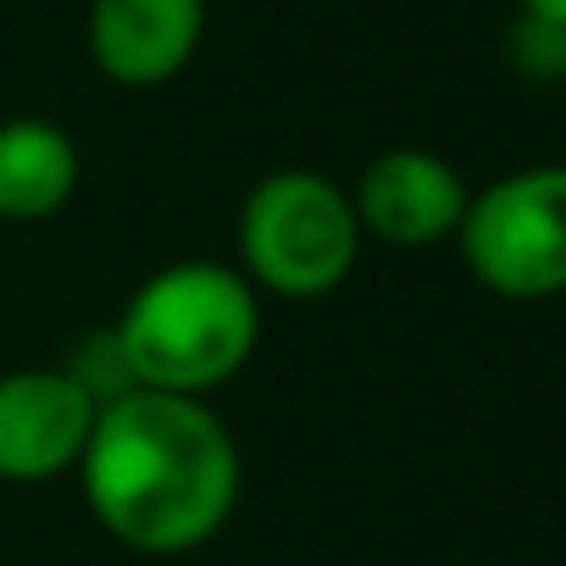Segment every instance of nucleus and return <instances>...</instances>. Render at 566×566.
<instances>
[{
	"instance_id": "f257e3e1",
	"label": "nucleus",
	"mask_w": 566,
	"mask_h": 566,
	"mask_svg": "<svg viewBox=\"0 0 566 566\" xmlns=\"http://www.w3.org/2000/svg\"><path fill=\"white\" fill-rule=\"evenodd\" d=\"M78 467L95 522L145 555L206 544L239 500V450L222 417L189 395L134 389L101 406Z\"/></svg>"
},
{
	"instance_id": "f03ea898",
	"label": "nucleus",
	"mask_w": 566,
	"mask_h": 566,
	"mask_svg": "<svg viewBox=\"0 0 566 566\" xmlns=\"http://www.w3.org/2000/svg\"><path fill=\"white\" fill-rule=\"evenodd\" d=\"M112 334L134 389L200 400L250 361L261 306L239 272L217 261H178L139 283Z\"/></svg>"
},
{
	"instance_id": "7ed1b4c3",
	"label": "nucleus",
	"mask_w": 566,
	"mask_h": 566,
	"mask_svg": "<svg viewBox=\"0 0 566 566\" xmlns=\"http://www.w3.org/2000/svg\"><path fill=\"white\" fill-rule=\"evenodd\" d=\"M361 250V222L350 195L306 167H283L261 178L239 211L244 272L272 295L312 301L350 277Z\"/></svg>"
},
{
	"instance_id": "20e7f679",
	"label": "nucleus",
	"mask_w": 566,
	"mask_h": 566,
	"mask_svg": "<svg viewBox=\"0 0 566 566\" xmlns=\"http://www.w3.org/2000/svg\"><path fill=\"white\" fill-rule=\"evenodd\" d=\"M467 272L500 301L566 295V161L516 167L467 200L455 228Z\"/></svg>"
},
{
	"instance_id": "39448f33",
	"label": "nucleus",
	"mask_w": 566,
	"mask_h": 566,
	"mask_svg": "<svg viewBox=\"0 0 566 566\" xmlns=\"http://www.w3.org/2000/svg\"><path fill=\"white\" fill-rule=\"evenodd\" d=\"M95 400L62 373H7L0 378V478L40 483L84 461V444L95 433Z\"/></svg>"
},
{
	"instance_id": "423d86ee",
	"label": "nucleus",
	"mask_w": 566,
	"mask_h": 566,
	"mask_svg": "<svg viewBox=\"0 0 566 566\" xmlns=\"http://www.w3.org/2000/svg\"><path fill=\"white\" fill-rule=\"evenodd\" d=\"M472 189L461 184V172L433 156V150H384L361 167L356 178V222L361 233H378L384 244H439L461 228Z\"/></svg>"
},
{
	"instance_id": "0eeeda50",
	"label": "nucleus",
	"mask_w": 566,
	"mask_h": 566,
	"mask_svg": "<svg viewBox=\"0 0 566 566\" xmlns=\"http://www.w3.org/2000/svg\"><path fill=\"white\" fill-rule=\"evenodd\" d=\"M206 34V0H95L90 56L112 84L150 90L189 67Z\"/></svg>"
},
{
	"instance_id": "6e6552de",
	"label": "nucleus",
	"mask_w": 566,
	"mask_h": 566,
	"mask_svg": "<svg viewBox=\"0 0 566 566\" xmlns=\"http://www.w3.org/2000/svg\"><path fill=\"white\" fill-rule=\"evenodd\" d=\"M78 189V150L45 117L0 123V217L7 222H45Z\"/></svg>"
},
{
	"instance_id": "1a4fd4ad",
	"label": "nucleus",
	"mask_w": 566,
	"mask_h": 566,
	"mask_svg": "<svg viewBox=\"0 0 566 566\" xmlns=\"http://www.w3.org/2000/svg\"><path fill=\"white\" fill-rule=\"evenodd\" d=\"M505 56L533 84H566V23L516 12V23L505 34Z\"/></svg>"
},
{
	"instance_id": "9d476101",
	"label": "nucleus",
	"mask_w": 566,
	"mask_h": 566,
	"mask_svg": "<svg viewBox=\"0 0 566 566\" xmlns=\"http://www.w3.org/2000/svg\"><path fill=\"white\" fill-rule=\"evenodd\" d=\"M516 12H527V18H549V23H566V0H516Z\"/></svg>"
}]
</instances>
